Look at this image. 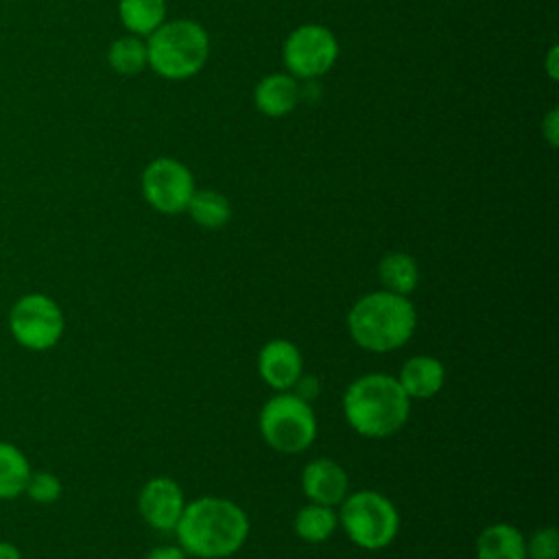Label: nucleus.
<instances>
[{
	"label": "nucleus",
	"mask_w": 559,
	"mask_h": 559,
	"mask_svg": "<svg viewBox=\"0 0 559 559\" xmlns=\"http://www.w3.org/2000/svg\"><path fill=\"white\" fill-rule=\"evenodd\" d=\"M397 382L411 400H428L441 391L445 369L435 356H413L402 365Z\"/></svg>",
	"instance_id": "nucleus-13"
},
{
	"label": "nucleus",
	"mask_w": 559,
	"mask_h": 559,
	"mask_svg": "<svg viewBox=\"0 0 559 559\" xmlns=\"http://www.w3.org/2000/svg\"><path fill=\"white\" fill-rule=\"evenodd\" d=\"M140 515L144 522L157 531H175L183 509V491L181 487L168 476H155L146 480L138 496Z\"/></svg>",
	"instance_id": "nucleus-10"
},
{
	"label": "nucleus",
	"mask_w": 559,
	"mask_h": 559,
	"mask_svg": "<svg viewBox=\"0 0 559 559\" xmlns=\"http://www.w3.org/2000/svg\"><path fill=\"white\" fill-rule=\"evenodd\" d=\"M186 212L197 225L205 229H218L231 218V205L227 197L216 190H194Z\"/></svg>",
	"instance_id": "nucleus-19"
},
{
	"label": "nucleus",
	"mask_w": 559,
	"mask_h": 559,
	"mask_svg": "<svg viewBox=\"0 0 559 559\" xmlns=\"http://www.w3.org/2000/svg\"><path fill=\"white\" fill-rule=\"evenodd\" d=\"M188 555L179 546H157L153 548L146 559H186Z\"/></svg>",
	"instance_id": "nucleus-24"
},
{
	"label": "nucleus",
	"mask_w": 559,
	"mask_h": 559,
	"mask_svg": "<svg viewBox=\"0 0 559 559\" xmlns=\"http://www.w3.org/2000/svg\"><path fill=\"white\" fill-rule=\"evenodd\" d=\"M192 192V173L173 157H157L142 173V194L162 214L183 212Z\"/></svg>",
	"instance_id": "nucleus-9"
},
{
	"label": "nucleus",
	"mask_w": 559,
	"mask_h": 559,
	"mask_svg": "<svg viewBox=\"0 0 559 559\" xmlns=\"http://www.w3.org/2000/svg\"><path fill=\"white\" fill-rule=\"evenodd\" d=\"M338 522L347 537L367 550L389 546L400 531L395 504L380 491L362 489L343 498Z\"/></svg>",
	"instance_id": "nucleus-5"
},
{
	"label": "nucleus",
	"mask_w": 559,
	"mask_h": 559,
	"mask_svg": "<svg viewBox=\"0 0 559 559\" xmlns=\"http://www.w3.org/2000/svg\"><path fill=\"white\" fill-rule=\"evenodd\" d=\"M107 61L118 74H138L148 63L146 44L135 35L120 37L109 46Z\"/></svg>",
	"instance_id": "nucleus-21"
},
{
	"label": "nucleus",
	"mask_w": 559,
	"mask_h": 559,
	"mask_svg": "<svg viewBox=\"0 0 559 559\" xmlns=\"http://www.w3.org/2000/svg\"><path fill=\"white\" fill-rule=\"evenodd\" d=\"M559 537L552 526L537 528L526 542V559H557Z\"/></svg>",
	"instance_id": "nucleus-23"
},
{
	"label": "nucleus",
	"mask_w": 559,
	"mask_h": 559,
	"mask_svg": "<svg viewBox=\"0 0 559 559\" xmlns=\"http://www.w3.org/2000/svg\"><path fill=\"white\" fill-rule=\"evenodd\" d=\"M415 328V306L408 297L391 290H376L360 297L347 314V330L356 345L378 354L402 347Z\"/></svg>",
	"instance_id": "nucleus-3"
},
{
	"label": "nucleus",
	"mask_w": 559,
	"mask_h": 559,
	"mask_svg": "<svg viewBox=\"0 0 559 559\" xmlns=\"http://www.w3.org/2000/svg\"><path fill=\"white\" fill-rule=\"evenodd\" d=\"M24 491L31 496V500L39 504H50V502H57L61 496V480L50 472H37V474L31 472V478Z\"/></svg>",
	"instance_id": "nucleus-22"
},
{
	"label": "nucleus",
	"mask_w": 559,
	"mask_h": 559,
	"mask_svg": "<svg viewBox=\"0 0 559 559\" xmlns=\"http://www.w3.org/2000/svg\"><path fill=\"white\" fill-rule=\"evenodd\" d=\"M378 277H380V284L384 286V290L408 297L419 282V266L413 255L393 251L380 260Z\"/></svg>",
	"instance_id": "nucleus-16"
},
{
	"label": "nucleus",
	"mask_w": 559,
	"mask_h": 559,
	"mask_svg": "<svg viewBox=\"0 0 559 559\" xmlns=\"http://www.w3.org/2000/svg\"><path fill=\"white\" fill-rule=\"evenodd\" d=\"M478 559H526V539L524 535L507 524L498 522L480 531L476 539Z\"/></svg>",
	"instance_id": "nucleus-14"
},
{
	"label": "nucleus",
	"mask_w": 559,
	"mask_h": 559,
	"mask_svg": "<svg viewBox=\"0 0 559 559\" xmlns=\"http://www.w3.org/2000/svg\"><path fill=\"white\" fill-rule=\"evenodd\" d=\"M548 72L552 79H557V46H552L548 52Z\"/></svg>",
	"instance_id": "nucleus-27"
},
{
	"label": "nucleus",
	"mask_w": 559,
	"mask_h": 559,
	"mask_svg": "<svg viewBox=\"0 0 559 559\" xmlns=\"http://www.w3.org/2000/svg\"><path fill=\"white\" fill-rule=\"evenodd\" d=\"M31 478V465L24 452L9 443L0 441V500L17 498Z\"/></svg>",
	"instance_id": "nucleus-17"
},
{
	"label": "nucleus",
	"mask_w": 559,
	"mask_h": 559,
	"mask_svg": "<svg viewBox=\"0 0 559 559\" xmlns=\"http://www.w3.org/2000/svg\"><path fill=\"white\" fill-rule=\"evenodd\" d=\"M411 413V397L386 373H367L354 380L343 395V415L362 437L384 439L404 428Z\"/></svg>",
	"instance_id": "nucleus-2"
},
{
	"label": "nucleus",
	"mask_w": 559,
	"mask_h": 559,
	"mask_svg": "<svg viewBox=\"0 0 559 559\" xmlns=\"http://www.w3.org/2000/svg\"><path fill=\"white\" fill-rule=\"evenodd\" d=\"M151 68L164 79L181 81L197 74L210 55V39L201 24L175 20L159 24L146 41Z\"/></svg>",
	"instance_id": "nucleus-4"
},
{
	"label": "nucleus",
	"mask_w": 559,
	"mask_h": 559,
	"mask_svg": "<svg viewBox=\"0 0 559 559\" xmlns=\"http://www.w3.org/2000/svg\"><path fill=\"white\" fill-rule=\"evenodd\" d=\"M118 15L124 28L133 35H151L166 17L164 0H120Z\"/></svg>",
	"instance_id": "nucleus-18"
},
{
	"label": "nucleus",
	"mask_w": 559,
	"mask_h": 559,
	"mask_svg": "<svg viewBox=\"0 0 559 559\" xmlns=\"http://www.w3.org/2000/svg\"><path fill=\"white\" fill-rule=\"evenodd\" d=\"M544 135L548 138L550 144H557V111H548V116L544 118Z\"/></svg>",
	"instance_id": "nucleus-25"
},
{
	"label": "nucleus",
	"mask_w": 559,
	"mask_h": 559,
	"mask_svg": "<svg viewBox=\"0 0 559 559\" xmlns=\"http://www.w3.org/2000/svg\"><path fill=\"white\" fill-rule=\"evenodd\" d=\"M0 559H22L17 546L9 544V542H0Z\"/></svg>",
	"instance_id": "nucleus-26"
},
{
	"label": "nucleus",
	"mask_w": 559,
	"mask_h": 559,
	"mask_svg": "<svg viewBox=\"0 0 559 559\" xmlns=\"http://www.w3.org/2000/svg\"><path fill=\"white\" fill-rule=\"evenodd\" d=\"M264 441L284 454H297L317 439V417L310 404L297 393H277L260 411Z\"/></svg>",
	"instance_id": "nucleus-6"
},
{
	"label": "nucleus",
	"mask_w": 559,
	"mask_h": 559,
	"mask_svg": "<svg viewBox=\"0 0 559 559\" xmlns=\"http://www.w3.org/2000/svg\"><path fill=\"white\" fill-rule=\"evenodd\" d=\"M347 472L332 459H314L301 472V489L310 502L334 507L347 496Z\"/></svg>",
	"instance_id": "nucleus-12"
},
{
	"label": "nucleus",
	"mask_w": 559,
	"mask_h": 559,
	"mask_svg": "<svg viewBox=\"0 0 559 559\" xmlns=\"http://www.w3.org/2000/svg\"><path fill=\"white\" fill-rule=\"evenodd\" d=\"M336 524H338V515L332 511V507L317 504V502L301 507L299 513L295 515L297 537H301L304 542H310V544L325 542L334 533Z\"/></svg>",
	"instance_id": "nucleus-20"
},
{
	"label": "nucleus",
	"mask_w": 559,
	"mask_h": 559,
	"mask_svg": "<svg viewBox=\"0 0 559 559\" xmlns=\"http://www.w3.org/2000/svg\"><path fill=\"white\" fill-rule=\"evenodd\" d=\"M61 308L41 293L20 297L9 312V330L13 338L33 352L50 349L63 334Z\"/></svg>",
	"instance_id": "nucleus-7"
},
{
	"label": "nucleus",
	"mask_w": 559,
	"mask_h": 559,
	"mask_svg": "<svg viewBox=\"0 0 559 559\" xmlns=\"http://www.w3.org/2000/svg\"><path fill=\"white\" fill-rule=\"evenodd\" d=\"M304 358L286 338L269 341L258 354V373L275 391H288L301 380Z\"/></svg>",
	"instance_id": "nucleus-11"
},
{
	"label": "nucleus",
	"mask_w": 559,
	"mask_h": 559,
	"mask_svg": "<svg viewBox=\"0 0 559 559\" xmlns=\"http://www.w3.org/2000/svg\"><path fill=\"white\" fill-rule=\"evenodd\" d=\"M179 548L199 559H225L242 548L249 535L247 513L227 498L203 496L186 504L175 526Z\"/></svg>",
	"instance_id": "nucleus-1"
},
{
	"label": "nucleus",
	"mask_w": 559,
	"mask_h": 559,
	"mask_svg": "<svg viewBox=\"0 0 559 559\" xmlns=\"http://www.w3.org/2000/svg\"><path fill=\"white\" fill-rule=\"evenodd\" d=\"M338 57V44L330 28L304 24L295 28L284 44V63L293 76L312 79L325 74Z\"/></svg>",
	"instance_id": "nucleus-8"
},
{
	"label": "nucleus",
	"mask_w": 559,
	"mask_h": 559,
	"mask_svg": "<svg viewBox=\"0 0 559 559\" xmlns=\"http://www.w3.org/2000/svg\"><path fill=\"white\" fill-rule=\"evenodd\" d=\"M299 98L297 81L290 74H269L255 85V107L266 116H286L295 109Z\"/></svg>",
	"instance_id": "nucleus-15"
}]
</instances>
